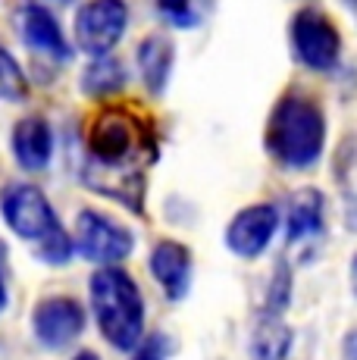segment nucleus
<instances>
[{
  "mask_svg": "<svg viewBox=\"0 0 357 360\" xmlns=\"http://www.w3.org/2000/svg\"><path fill=\"white\" fill-rule=\"evenodd\" d=\"M88 295H91V310L100 335L116 351L138 348V342L144 338V297L138 282L126 269L110 263V266H100L91 273Z\"/></svg>",
  "mask_w": 357,
  "mask_h": 360,
  "instance_id": "7ed1b4c3",
  "label": "nucleus"
},
{
  "mask_svg": "<svg viewBox=\"0 0 357 360\" xmlns=\"http://www.w3.org/2000/svg\"><path fill=\"white\" fill-rule=\"evenodd\" d=\"M72 360H100V357L94 354V351H79V354H75Z\"/></svg>",
  "mask_w": 357,
  "mask_h": 360,
  "instance_id": "b1692460",
  "label": "nucleus"
},
{
  "mask_svg": "<svg viewBox=\"0 0 357 360\" xmlns=\"http://www.w3.org/2000/svg\"><path fill=\"white\" fill-rule=\"evenodd\" d=\"M157 13L167 19L173 29H197L204 22V0H154Z\"/></svg>",
  "mask_w": 357,
  "mask_h": 360,
  "instance_id": "f3484780",
  "label": "nucleus"
},
{
  "mask_svg": "<svg viewBox=\"0 0 357 360\" xmlns=\"http://www.w3.org/2000/svg\"><path fill=\"white\" fill-rule=\"evenodd\" d=\"M351 295H354V301H357V254L351 257Z\"/></svg>",
  "mask_w": 357,
  "mask_h": 360,
  "instance_id": "5701e85b",
  "label": "nucleus"
},
{
  "mask_svg": "<svg viewBox=\"0 0 357 360\" xmlns=\"http://www.w3.org/2000/svg\"><path fill=\"white\" fill-rule=\"evenodd\" d=\"M22 38H25V44L47 53L51 60H70V53H72L70 41H66L60 22L53 19V13L38 4L22 10Z\"/></svg>",
  "mask_w": 357,
  "mask_h": 360,
  "instance_id": "4468645a",
  "label": "nucleus"
},
{
  "mask_svg": "<svg viewBox=\"0 0 357 360\" xmlns=\"http://www.w3.org/2000/svg\"><path fill=\"white\" fill-rule=\"evenodd\" d=\"M292 342L294 332L285 323V314L257 310V320L251 329V360H285Z\"/></svg>",
  "mask_w": 357,
  "mask_h": 360,
  "instance_id": "2eb2a0df",
  "label": "nucleus"
},
{
  "mask_svg": "<svg viewBox=\"0 0 357 360\" xmlns=\"http://www.w3.org/2000/svg\"><path fill=\"white\" fill-rule=\"evenodd\" d=\"M0 213L4 223L22 241H35V248H41L44 241H51L53 235L66 232L60 226V217L53 210V204L44 198V191L38 185L29 182H13L0 191Z\"/></svg>",
  "mask_w": 357,
  "mask_h": 360,
  "instance_id": "20e7f679",
  "label": "nucleus"
},
{
  "mask_svg": "<svg viewBox=\"0 0 357 360\" xmlns=\"http://www.w3.org/2000/svg\"><path fill=\"white\" fill-rule=\"evenodd\" d=\"M157 160V131L126 107H104L88 126V160L82 169L88 188L144 213V166Z\"/></svg>",
  "mask_w": 357,
  "mask_h": 360,
  "instance_id": "f257e3e1",
  "label": "nucleus"
},
{
  "mask_svg": "<svg viewBox=\"0 0 357 360\" xmlns=\"http://www.w3.org/2000/svg\"><path fill=\"white\" fill-rule=\"evenodd\" d=\"M79 85L88 98H110L129 85V72L116 57L104 53V57H91V63L82 69Z\"/></svg>",
  "mask_w": 357,
  "mask_h": 360,
  "instance_id": "dca6fc26",
  "label": "nucleus"
},
{
  "mask_svg": "<svg viewBox=\"0 0 357 360\" xmlns=\"http://www.w3.org/2000/svg\"><path fill=\"white\" fill-rule=\"evenodd\" d=\"M32 332L47 351L70 348L85 332V307L70 295L41 297L32 310Z\"/></svg>",
  "mask_w": 357,
  "mask_h": 360,
  "instance_id": "6e6552de",
  "label": "nucleus"
},
{
  "mask_svg": "<svg viewBox=\"0 0 357 360\" xmlns=\"http://www.w3.org/2000/svg\"><path fill=\"white\" fill-rule=\"evenodd\" d=\"M6 260H10V251H6V241H0V314L10 304V288H6Z\"/></svg>",
  "mask_w": 357,
  "mask_h": 360,
  "instance_id": "412c9836",
  "label": "nucleus"
},
{
  "mask_svg": "<svg viewBox=\"0 0 357 360\" xmlns=\"http://www.w3.org/2000/svg\"><path fill=\"white\" fill-rule=\"evenodd\" d=\"M150 276L169 301H182L191 288V251L182 241H157L150 251Z\"/></svg>",
  "mask_w": 357,
  "mask_h": 360,
  "instance_id": "9d476101",
  "label": "nucleus"
},
{
  "mask_svg": "<svg viewBox=\"0 0 357 360\" xmlns=\"http://www.w3.org/2000/svg\"><path fill=\"white\" fill-rule=\"evenodd\" d=\"M342 354H345V360H357V329H351L345 335V342H342Z\"/></svg>",
  "mask_w": 357,
  "mask_h": 360,
  "instance_id": "4be33fe9",
  "label": "nucleus"
},
{
  "mask_svg": "<svg viewBox=\"0 0 357 360\" xmlns=\"http://www.w3.org/2000/svg\"><path fill=\"white\" fill-rule=\"evenodd\" d=\"M60 4H72V0H60Z\"/></svg>",
  "mask_w": 357,
  "mask_h": 360,
  "instance_id": "a878e982",
  "label": "nucleus"
},
{
  "mask_svg": "<svg viewBox=\"0 0 357 360\" xmlns=\"http://www.w3.org/2000/svg\"><path fill=\"white\" fill-rule=\"evenodd\" d=\"M29 98V79L6 47H0V101L19 103Z\"/></svg>",
  "mask_w": 357,
  "mask_h": 360,
  "instance_id": "a211bd4d",
  "label": "nucleus"
},
{
  "mask_svg": "<svg viewBox=\"0 0 357 360\" xmlns=\"http://www.w3.org/2000/svg\"><path fill=\"white\" fill-rule=\"evenodd\" d=\"M279 229V210L273 204H251L242 207L226 226V248L235 257L254 260L270 248L273 235Z\"/></svg>",
  "mask_w": 357,
  "mask_h": 360,
  "instance_id": "1a4fd4ad",
  "label": "nucleus"
},
{
  "mask_svg": "<svg viewBox=\"0 0 357 360\" xmlns=\"http://www.w3.org/2000/svg\"><path fill=\"white\" fill-rule=\"evenodd\" d=\"M288 301H292V269H288L285 260L276 263V273L270 279V288H266V301L260 310H270V314H285Z\"/></svg>",
  "mask_w": 357,
  "mask_h": 360,
  "instance_id": "6ab92c4d",
  "label": "nucleus"
},
{
  "mask_svg": "<svg viewBox=\"0 0 357 360\" xmlns=\"http://www.w3.org/2000/svg\"><path fill=\"white\" fill-rule=\"evenodd\" d=\"M13 157L22 169L29 172H44L53 157V129L44 116H25L13 129Z\"/></svg>",
  "mask_w": 357,
  "mask_h": 360,
  "instance_id": "9b49d317",
  "label": "nucleus"
},
{
  "mask_svg": "<svg viewBox=\"0 0 357 360\" xmlns=\"http://www.w3.org/2000/svg\"><path fill=\"white\" fill-rule=\"evenodd\" d=\"M129 29L126 0H88L75 13V44L88 57H104Z\"/></svg>",
  "mask_w": 357,
  "mask_h": 360,
  "instance_id": "0eeeda50",
  "label": "nucleus"
},
{
  "mask_svg": "<svg viewBox=\"0 0 357 360\" xmlns=\"http://www.w3.org/2000/svg\"><path fill=\"white\" fill-rule=\"evenodd\" d=\"M323 213H326V198L320 188H301L288 198L285 210V241L298 245L323 232Z\"/></svg>",
  "mask_w": 357,
  "mask_h": 360,
  "instance_id": "ddd939ff",
  "label": "nucleus"
},
{
  "mask_svg": "<svg viewBox=\"0 0 357 360\" xmlns=\"http://www.w3.org/2000/svg\"><path fill=\"white\" fill-rule=\"evenodd\" d=\"M288 38H292L294 57L307 69H313V72H329V69L339 66L342 34L326 13L313 10V6L298 10L292 19V29H288Z\"/></svg>",
  "mask_w": 357,
  "mask_h": 360,
  "instance_id": "39448f33",
  "label": "nucleus"
},
{
  "mask_svg": "<svg viewBox=\"0 0 357 360\" xmlns=\"http://www.w3.org/2000/svg\"><path fill=\"white\" fill-rule=\"evenodd\" d=\"M345 4H348V6H351V10H354V13H357V0H345Z\"/></svg>",
  "mask_w": 357,
  "mask_h": 360,
  "instance_id": "393cba45",
  "label": "nucleus"
},
{
  "mask_svg": "<svg viewBox=\"0 0 357 360\" xmlns=\"http://www.w3.org/2000/svg\"><path fill=\"white\" fill-rule=\"evenodd\" d=\"M138 72L141 82L148 88V94L154 98H163L169 79H173V63H176V44L169 34H148V38L138 44Z\"/></svg>",
  "mask_w": 357,
  "mask_h": 360,
  "instance_id": "f8f14e48",
  "label": "nucleus"
},
{
  "mask_svg": "<svg viewBox=\"0 0 357 360\" xmlns=\"http://www.w3.org/2000/svg\"><path fill=\"white\" fill-rule=\"evenodd\" d=\"M169 354H173V338H169L167 332H154V335L138 342L132 360H167Z\"/></svg>",
  "mask_w": 357,
  "mask_h": 360,
  "instance_id": "aec40b11",
  "label": "nucleus"
},
{
  "mask_svg": "<svg viewBox=\"0 0 357 360\" xmlns=\"http://www.w3.org/2000/svg\"><path fill=\"white\" fill-rule=\"evenodd\" d=\"M266 150L279 166L304 172L320 163L326 150V116L323 107L304 91H285L266 122Z\"/></svg>",
  "mask_w": 357,
  "mask_h": 360,
  "instance_id": "f03ea898",
  "label": "nucleus"
},
{
  "mask_svg": "<svg viewBox=\"0 0 357 360\" xmlns=\"http://www.w3.org/2000/svg\"><path fill=\"white\" fill-rule=\"evenodd\" d=\"M75 251L85 260L110 266V263H122L135 251V235L129 226L116 223L98 210H82L75 217Z\"/></svg>",
  "mask_w": 357,
  "mask_h": 360,
  "instance_id": "423d86ee",
  "label": "nucleus"
}]
</instances>
